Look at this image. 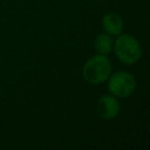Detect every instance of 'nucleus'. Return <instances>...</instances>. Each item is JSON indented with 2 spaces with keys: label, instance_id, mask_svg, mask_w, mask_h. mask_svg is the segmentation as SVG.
<instances>
[{
  "label": "nucleus",
  "instance_id": "f257e3e1",
  "mask_svg": "<svg viewBox=\"0 0 150 150\" xmlns=\"http://www.w3.org/2000/svg\"><path fill=\"white\" fill-rule=\"evenodd\" d=\"M111 74V63L102 54L90 57L82 69L84 80L90 84H100L104 82Z\"/></svg>",
  "mask_w": 150,
  "mask_h": 150
},
{
  "label": "nucleus",
  "instance_id": "f03ea898",
  "mask_svg": "<svg viewBox=\"0 0 150 150\" xmlns=\"http://www.w3.org/2000/svg\"><path fill=\"white\" fill-rule=\"evenodd\" d=\"M115 53L121 62L132 64L141 59L142 48L139 42L134 36L122 34L115 41Z\"/></svg>",
  "mask_w": 150,
  "mask_h": 150
},
{
  "label": "nucleus",
  "instance_id": "7ed1b4c3",
  "mask_svg": "<svg viewBox=\"0 0 150 150\" xmlns=\"http://www.w3.org/2000/svg\"><path fill=\"white\" fill-rule=\"evenodd\" d=\"M108 79V89L112 96L128 97L136 88V80L128 71H116Z\"/></svg>",
  "mask_w": 150,
  "mask_h": 150
},
{
  "label": "nucleus",
  "instance_id": "20e7f679",
  "mask_svg": "<svg viewBox=\"0 0 150 150\" xmlns=\"http://www.w3.org/2000/svg\"><path fill=\"white\" fill-rule=\"evenodd\" d=\"M97 112L104 120H111L120 112V103L112 95H104L97 102Z\"/></svg>",
  "mask_w": 150,
  "mask_h": 150
},
{
  "label": "nucleus",
  "instance_id": "39448f33",
  "mask_svg": "<svg viewBox=\"0 0 150 150\" xmlns=\"http://www.w3.org/2000/svg\"><path fill=\"white\" fill-rule=\"evenodd\" d=\"M102 25H103L104 30L109 35H120L123 29L122 18L115 13L105 14L102 19Z\"/></svg>",
  "mask_w": 150,
  "mask_h": 150
},
{
  "label": "nucleus",
  "instance_id": "423d86ee",
  "mask_svg": "<svg viewBox=\"0 0 150 150\" xmlns=\"http://www.w3.org/2000/svg\"><path fill=\"white\" fill-rule=\"evenodd\" d=\"M112 47V40L109 34H100L95 40V49L98 52V54L105 55L111 50Z\"/></svg>",
  "mask_w": 150,
  "mask_h": 150
}]
</instances>
